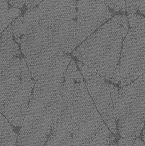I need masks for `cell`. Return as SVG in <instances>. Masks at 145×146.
<instances>
[{"label":"cell","instance_id":"9c48e42d","mask_svg":"<svg viewBox=\"0 0 145 146\" xmlns=\"http://www.w3.org/2000/svg\"><path fill=\"white\" fill-rule=\"evenodd\" d=\"M7 3L6 0H1V33L21 13L18 8L9 7Z\"/></svg>","mask_w":145,"mask_h":146},{"label":"cell","instance_id":"9a60e30c","mask_svg":"<svg viewBox=\"0 0 145 146\" xmlns=\"http://www.w3.org/2000/svg\"><path fill=\"white\" fill-rule=\"evenodd\" d=\"M135 141V138H123L119 141L118 146H132Z\"/></svg>","mask_w":145,"mask_h":146},{"label":"cell","instance_id":"e0dca14e","mask_svg":"<svg viewBox=\"0 0 145 146\" xmlns=\"http://www.w3.org/2000/svg\"><path fill=\"white\" fill-rule=\"evenodd\" d=\"M120 66L119 65H118L114 73L113 77L111 80V81L112 82V83H118V82L119 81V78H120Z\"/></svg>","mask_w":145,"mask_h":146},{"label":"cell","instance_id":"2e32d148","mask_svg":"<svg viewBox=\"0 0 145 146\" xmlns=\"http://www.w3.org/2000/svg\"><path fill=\"white\" fill-rule=\"evenodd\" d=\"M11 5L14 7L21 8L26 3V0H6Z\"/></svg>","mask_w":145,"mask_h":146},{"label":"cell","instance_id":"6da1fadb","mask_svg":"<svg viewBox=\"0 0 145 146\" xmlns=\"http://www.w3.org/2000/svg\"><path fill=\"white\" fill-rule=\"evenodd\" d=\"M128 18L118 14L103 25L81 47L77 58L107 80L118 66L122 44L129 31Z\"/></svg>","mask_w":145,"mask_h":146},{"label":"cell","instance_id":"603a6c76","mask_svg":"<svg viewBox=\"0 0 145 146\" xmlns=\"http://www.w3.org/2000/svg\"></svg>","mask_w":145,"mask_h":146},{"label":"cell","instance_id":"ac0fdd59","mask_svg":"<svg viewBox=\"0 0 145 146\" xmlns=\"http://www.w3.org/2000/svg\"><path fill=\"white\" fill-rule=\"evenodd\" d=\"M43 0H26L25 4L30 8H34Z\"/></svg>","mask_w":145,"mask_h":146},{"label":"cell","instance_id":"4fadbf2b","mask_svg":"<svg viewBox=\"0 0 145 146\" xmlns=\"http://www.w3.org/2000/svg\"><path fill=\"white\" fill-rule=\"evenodd\" d=\"M126 10L129 14H133L139 9L143 0H126Z\"/></svg>","mask_w":145,"mask_h":146},{"label":"cell","instance_id":"7c38bea8","mask_svg":"<svg viewBox=\"0 0 145 146\" xmlns=\"http://www.w3.org/2000/svg\"><path fill=\"white\" fill-rule=\"evenodd\" d=\"M106 6L110 7L116 11L126 10V1L125 0H98Z\"/></svg>","mask_w":145,"mask_h":146},{"label":"cell","instance_id":"3957f363","mask_svg":"<svg viewBox=\"0 0 145 146\" xmlns=\"http://www.w3.org/2000/svg\"><path fill=\"white\" fill-rule=\"evenodd\" d=\"M128 20L131 27L121 53L119 81L121 88L145 73V18L129 14Z\"/></svg>","mask_w":145,"mask_h":146},{"label":"cell","instance_id":"7402d4cb","mask_svg":"<svg viewBox=\"0 0 145 146\" xmlns=\"http://www.w3.org/2000/svg\"><path fill=\"white\" fill-rule=\"evenodd\" d=\"M143 140H144V141L145 142V137L143 139Z\"/></svg>","mask_w":145,"mask_h":146},{"label":"cell","instance_id":"5b68a950","mask_svg":"<svg viewBox=\"0 0 145 146\" xmlns=\"http://www.w3.org/2000/svg\"><path fill=\"white\" fill-rule=\"evenodd\" d=\"M80 68L87 81L89 92L105 123L112 132L116 134L114 105L111 96L109 83L104 78L81 63Z\"/></svg>","mask_w":145,"mask_h":146},{"label":"cell","instance_id":"8992f818","mask_svg":"<svg viewBox=\"0 0 145 146\" xmlns=\"http://www.w3.org/2000/svg\"><path fill=\"white\" fill-rule=\"evenodd\" d=\"M77 7V37L79 44L110 19L112 13L98 0H79Z\"/></svg>","mask_w":145,"mask_h":146},{"label":"cell","instance_id":"ffe728a7","mask_svg":"<svg viewBox=\"0 0 145 146\" xmlns=\"http://www.w3.org/2000/svg\"><path fill=\"white\" fill-rule=\"evenodd\" d=\"M139 10L141 13L144 14L145 15V0H143V2H142V4L140 7Z\"/></svg>","mask_w":145,"mask_h":146},{"label":"cell","instance_id":"44dd1931","mask_svg":"<svg viewBox=\"0 0 145 146\" xmlns=\"http://www.w3.org/2000/svg\"><path fill=\"white\" fill-rule=\"evenodd\" d=\"M109 146H117V145L116 143H115V142H114V143H112V144L110 145Z\"/></svg>","mask_w":145,"mask_h":146},{"label":"cell","instance_id":"277c9868","mask_svg":"<svg viewBox=\"0 0 145 146\" xmlns=\"http://www.w3.org/2000/svg\"><path fill=\"white\" fill-rule=\"evenodd\" d=\"M116 121L123 138L140 135L145 123V73L119 91Z\"/></svg>","mask_w":145,"mask_h":146},{"label":"cell","instance_id":"8fae6325","mask_svg":"<svg viewBox=\"0 0 145 146\" xmlns=\"http://www.w3.org/2000/svg\"><path fill=\"white\" fill-rule=\"evenodd\" d=\"M109 86L112 99L114 105L115 118L116 121L118 117V112H119V91L117 88L116 87L112 84L109 83Z\"/></svg>","mask_w":145,"mask_h":146},{"label":"cell","instance_id":"30bf717a","mask_svg":"<svg viewBox=\"0 0 145 146\" xmlns=\"http://www.w3.org/2000/svg\"><path fill=\"white\" fill-rule=\"evenodd\" d=\"M44 146H72L71 135L52 134Z\"/></svg>","mask_w":145,"mask_h":146},{"label":"cell","instance_id":"d6986e66","mask_svg":"<svg viewBox=\"0 0 145 146\" xmlns=\"http://www.w3.org/2000/svg\"><path fill=\"white\" fill-rule=\"evenodd\" d=\"M132 146H145L144 144L140 139L135 140Z\"/></svg>","mask_w":145,"mask_h":146},{"label":"cell","instance_id":"7a4b0ae2","mask_svg":"<svg viewBox=\"0 0 145 146\" xmlns=\"http://www.w3.org/2000/svg\"><path fill=\"white\" fill-rule=\"evenodd\" d=\"M70 133L72 146H108L115 139L90 97L74 102Z\"/></svg>","mask_w":145,"mask_h":146},{"label":"cell","instance_id":"5bb4252c","mask_svg":"<svg viewBox=\"0 0 145 146\" xmlns=\"http://www.w3.org/2000/svg\"><path fill=\"white\" fill-rule=\"evenodd\" d=\"M23 19L24 17L20 16L15 20L12 25L13 34L16 38H18L22 34L23 32Z\"/></svg>","mask_w":145,"mask_h":146},{"label":"cell","instance_id":"52a82bcc","mask_svg":"<svg viewBox=\"0 0 145 146\" xmlns=\"http://www.w3.org/2000/svg\"><path fill=\"white\" fill-rule=\"evenodd\" d=\"M75 0H44L35 7L37 31L75 19Z\"/></svg>","mask_w":145,"mask_h":146},{"label":"cell","instance_id":"ba28073f","mask_svg":"<svg viewBox=\"0 0 145 146\" xmlns=\"http://www.w3.org/2000/svg\"><path fill=\"white\" fill-rule=\"evenodd\" d=\"M17 139L12 126L1 115V146H14Z\"/></svg>","mask_w":145,"mask_h":146}]
</instances>
